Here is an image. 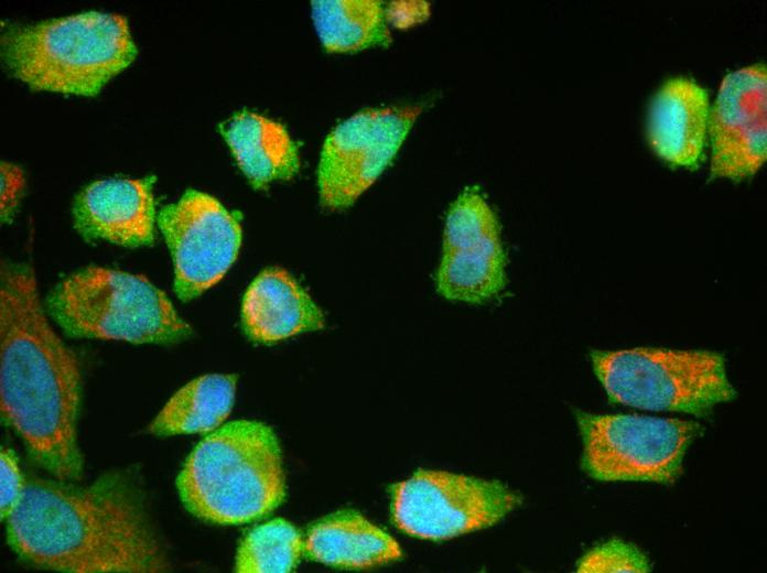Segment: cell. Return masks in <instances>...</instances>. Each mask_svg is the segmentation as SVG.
I'll return each mask as SVG.
<instances>
[{"instance_id": "1", "label": "cell", "mask_w": 767, "mask_h": 573, "mask_svg": "<svg viewBox=\"0 0 767 573\" xmlns=\"http://www.w3.org/2000/svg\"><path fill=\"white\" fill-rule=\"evenodd\" d=\"M25 562L67 573H154L168 567L136 488L110 474L87 486L31 477L7 518Z\"/></svg>"}, {"instance_id": "2", "label": "cell", "mask_w": 767, "mask_h": 573, "mask_svg": "<svg viewBox=\"0 0 767 573\" xmlns=\"http://www.w3.org/2000/svg\"><path fill=\"white\" fill-rule=\"evenodd\" d=\"M80 371L50 325L33 270L4 263L0 278V397L7 423L33 461L61 480H77L83 457L76 425Z\"/></svg>"}, {"instance_id": "3", "label": "cell", "mask_w": 767, "mask_h": 573, "mask_svg": "<svg viewBox=\"0 0 767 573\" xmlns=\"http://www.w3.org/2000/svg\"><path fill=\"white\" fill-rule=\"evenodd\" d=\"M176 486L185 508L202 520L239 525L261 519L285 494L276 434L257 421L223 425L194 447Z\"/></svg>"}, {"instance_id": "4", "label": "cell", "mask_w": 767, "mask_h": 573, "mask_svg": "<svg viewBox=\"0 0 767 573\" xmlns=\"http://www.w3.org/2000/svg\"><path fill=\"white\" fill-rule=\"evenodd\" d=\"M136 54L126 18L106 12L11 25L1 36L4 65L36 90L94 96Z\"/></svg>"}, {"instance_id": "5", "label": "cell", "mask_w": 767, "mask_h": 573, "mask_svg": "<svg viewBox=\"0 0 767 573\" xmlns=\"http://www.w3.org/2000/svg\"><path fill=\"white\" fill-rule=\"evenodd\" d=\"M52 318L69 336L166 344L192 329L147 279L89 267L60 282L47 298Z\"/></svg>"}, {"instance_id": "6", "label": "cell", "mask_w": 767, "mask_h": 573, "mask_svg": "<svg viewBox=\"0 0 767 573\" xmlns=\"http://www.w3.org/2000/svg\"><path fill=\"white\" fill-rule=\"evenodd\" d=\"M594 372L615 403L656 411L706 414L733 400L723 355L710 350L631 348L593 350Z\"/></svg>"}, {"instance_id": "7", "label": "cell", "mask_w": 767, "mask_h": 573, "mask_svg": "<svg viewBox=\"0 0 767 573\" xmlns=\"http://www.w3.org/2000/svg\"><path fill=\"white\" fill-rule=\"evenodd\" d=\"M582 467L602 482L672 484L700 431L693 421L639 414L576 412Z\"/></svg>"}, {"instance_id": "8", "label": "cell", "mask_w": 767, "mask_h": 573, "mask_svg": "<svg viewBox=\"0 0 767 573\" xmlns=\"http://www.w3.org/2000/svg\"><path fill=\"white\" fill-rule=\"evenodd\" d=\"M521 501L498 480L420 469L393 486L391 513L401 531L442 541L490 527Z\"/></svg>"}, {"instance_id": "9", "label": "cell", "mask_w": 767, "mask_h": 573, "mask_svg": "<svg viewBox=\"0 0 767 573\" xmlns=\"http://www.w3.org/2000/svg\"><path fill=\"white\" fill-rule=\"evenodd\" d=\"M506 267L498 217L484 192L467 186L445 216L436 291L452 302L486 304L504 292Z\"/></svg>"}, {"instance_id": "10", "label": "cell", "mask_w": 767, "mask_h": 573, "mask_svg": "<svg viewBox=\"0 0 767 573\" xmlns=\"http://www.w3.org/2000/svg\"><path fill=\"white\" fill-rule=\"evenodd\" d=\"M422 106L361 110L341 122L326 138L318 164V192L324 207L353 205L390 165Z\"/></svg>"}, {"instance_id": "11", "label": "cell", "mask_w": 767, "mask_h": 573, "mask_svg": "<svg viewBox=\"0 0 767 573\" xmlns=\"http://www.w3.org/2000/svg\"><path fill=\"white\" fill-rule=\"evenodd\" d=\"M158 224L174 263V289L188 301L217 283L241 245L239 216L215 197L188 190L164 206Z\"/></svg>"}, {"instance_id": "12", "label": "cell", "mask_w": 767, "mask_h": 573, "mask_svg": "<svg viewBox=\"0 0 767 573\" xmlns=\"http://www.w3.org/2000/svg\"><path fill=\"white\" fill-rule=\"evenodd\" d=\"M767 72L754 64L728 73L710 109L711 173L742 180L767 155Z\"/></svg>"}, {"instance_id": "13", "label": "cell", "mask_w": 767, "mask_h": 573, "mask_svg": "<svg viewBox=\"0 0 767 573\" xmlns=\"http://www.w3.org/2000/svg\"><path fill=\"white\" fill-rule=\"evenodd\" d=\"M153 176L109 179L86 186L76 197L73 217L87 239L125 247L150 245L154 229Z\"/></svg>"}, {"instance_id": "14", "label": "cell", "mask_w": 767, "mask_h": 573, "mask_svg": "<svg viewBox=\"0 0 767 573\" xmlns=\"http://www.w3.org/2000/svg\"><path fill=\"white\" fill-rule=\"evenodd\" d=\"M707 91L688 77L670 78L655 94L647 119L650 147L665 161L699 164L709 130Z\"/></svg>"}, {"instance_id": "15", "label": "cell", "mask_w": 767, "mask_h": 573, "mask_svg": "<svg viewBox=\"0 0 767 573\" xmlns=\"http://www.w3.org/2000/svg\"><path fill=\"white\" fill-rule=\"evenodd\" d=\"M246 334L260 343L277 342L324 326L322 311L285 270L269 268L249 285L242 301Z\"/></svg>"}, {"instance_id": "16", "label": "cell", "mask_w": 767, "mask_h": 573, "mask_svg": "<svg viewBox=\"0 0 767 573\" xmlns=\"http://www.w3.org/2000/svg\"><path fill=\"white\" fill-rule=\"evenodd\" d=\"M305 554L341 569H367L401 558L397 541L355 510H342L316 522L304 542Z\"/></svg>"}, {"instance_id": "17", "label": "cell", "mask_w": 767, "mask_h": 573, "mask_svg": "<svg viewBox=\"0 0 767 573\" xmlns=\"http://www.w3.org/2000/svg\"><path fill=\"white\" fill-rule=\"evenodd\" d=\"M220 131L256 188L289 180L299 171L296 144L281 123L244 110L225 121Z\"/></svg>"}, {"instance_id": "18", "label": "cell", "mask_w": 767, "mask_h": 573, "mask_svg": "<svg viewBox=\"0 0 767 573\" xmlns=\"http://www.w3.org/2000/svg\"><path fill=\"white\" fill-rule=\"evenodd\" d=\"M236 376L205 375L174 393L148 430L153 435L208 433L229 415L235 398Z\"/></svg>"}, {"instance_id": "19", "label": "cell", "mask_w": 767, "mask_h": 573, "mask_svg": "<svg viewBox=\"0 0 767 573\" xmlns=\"http://www.w3.org/2000/svg\"><path fill=\"white\" fill-rule=\"evenodd\" d=\"M312 19L328 52H357L391 41L385 6L375 0L312 1Z\"/></svg>"}, {"instance_id": "20", "label": "cell", "mask_w": 767, "mask_h": 573, "mask_svg": "<svg viewBox=\"0 0 767 573\" xmlns=\"http://www.w3.org/2000/svg\"><path fill=\"white\" fill-rule=\"evenodd\" d=\"M301 534L284 519H273L253 528L240 542L235 571L241 573H284L292 571L302 554Z\"/></svg>"}, {"instance_id": "21", "label": "cell", "mask_w": 767, "mask_h": 573, "mask_svg": "<svg viewBox=\"0 0 767 573\" xmlns=\"http://www.w3.org/2000/svg\"><path fill=\"white\" fill-rule=\"evenodd\" d=\"M648 558L634 544L619 539L603 542L585 553L576 565L577 572H648Z\"/></svg>"}, {"instance_id": "22", "label": "cell", "mask_w": 767, "mask_h": 573, "mask_svg": "<svg viewBox=\"0 0 767 573\" xmlns=\"http://www.w3.org/2000/svg\"><path fill=\"white\" fill-rule=\"evenodd\" d=\"M1 475V518L7 519L17 506L24 486L18 461L14 453L9 448L1 450L0 455Z\"/></svg>"}, {"instance_id": "23", "label": "cell", "mask_w": 767, "mask_h": 573, "mask_svg": "<svg viewBox=\"0 0 767 573\" xmlns=\"http://www.w3.org/2000/svg\"><path fill=\"white\" fill-rule=\"evenodd\" d=\"M23 173L14 164L2 162L1 164V218L11 217L23 190Z\"/></svg>"}, {"instance_id": "24", "label": "cell", "mask_w": 767, "mask_h": 573, "mask_svg": "<svg viewBox=\"0 0 767 573\" xmlns=\"http://www.w3.org/2000/svg\"><path fill=\"white\" fill-rule=\"evenodd\" d=\"M430 14V6L424 1H396L385 7L387 23L406 29L424 21Z\"/></svg>"}]
</instances>
